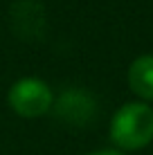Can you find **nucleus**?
<instances>
[{
  "label": "nucleus",
  "instance_id": "f257e3e1",
  "mask_svg": "<svg viewBox=\"0 0 153 155\" xmlns=\"http://www.w3.org/2000/svg\"><path fill=\"white\" fill-rule=\"evenodd\" d=\"M110 140L122 151H138L153 142V108L146 101H128L110 121Z\"/></svg>",
  "mask_w": 153,
  "mask_h": 155
},
{
  "label": "nucleus",
  "instance_id": "f03ea898",
  "mask_svg": "<svg viewBox=\"0 0 153 155\" xmlns=\"http://www.w3.org/2000/svg\"><path fill=\"white\" fill-rule=\"evenodd\" d=\"M7 104L16 115L34 119V117L45 115L54 106V97H52V90L45 81L36 77H25L9 88Z\"/></svg>",
  "mask_w": 153,
  "mask_h": 155
},
{
  "label": "nucleus",
  "instance_id": "7ed1b4c3",
  "mask_svg": "<svg viewBox=\"0 0 153 155\" xmlns=\"http://www.w3.org/2000/svg\"><path fill=\"white\" fill-rule=\"evenodd\" d=\"M128 85L140 99L153 101V54H142L131 63Z\"/></svg>",
  "mask_w": 153,
  "mask_h": 155
},
{
  "label": "nucleus",
  "instance_id": "20e7f679",
  "mask_svg": "<svg viewBox=\"0 0 153 155\" xmlns=\"http://www.w3.org/2000/svg\"><path fill=\"white\" fill-rule=\"evenodd\" d=\"M92 110H95V104L90 101V97H86L81 92H68L56 104L59 117H63L65 121H72V124H86L90 119Z\"/></svg>",
  "mask_w": 153,
  "mask_h": 155
},
{
  "label": "nucleus",
  "instance_id": "39448f33",
  "mask_svg": "<svg viewBox=\"0 0 153 155\" xmlns=\"http://www.w3.org/2000/svg\"><path fill=\"white\" fill-rule=\"evenodd\" d=\"M90 155H124L119 151H97V153H90Z\"/></svg>",
  "mask_w": 153,
  "mask_h": 155
}]
</instances>
